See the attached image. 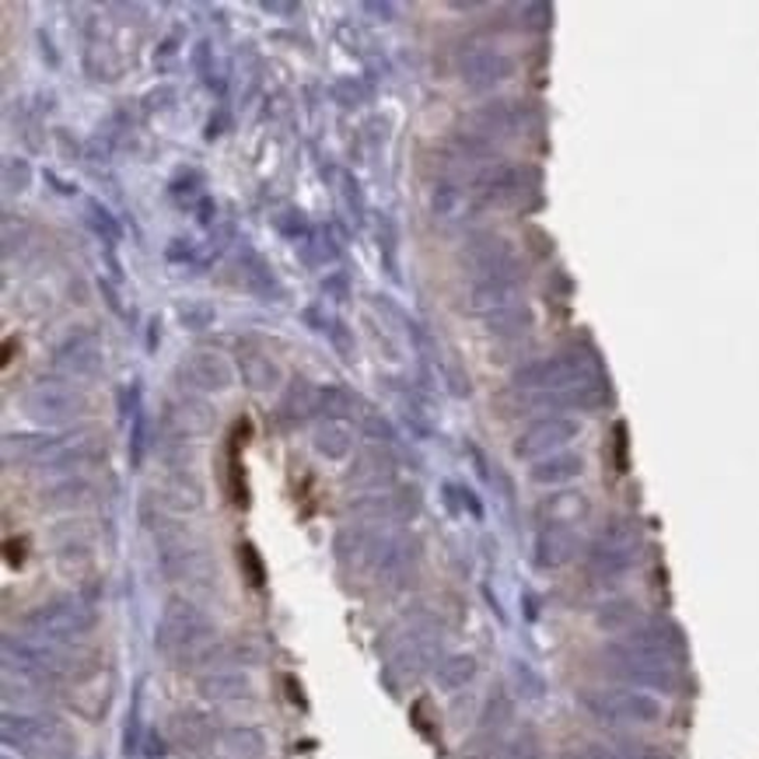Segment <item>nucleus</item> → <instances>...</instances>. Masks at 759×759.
Returning a JSON list of instances; mask_svg holds the SVG:
<instances>
[{
	"instance_id": "nucleus-12",
	"label": "nucleus",
	"mask_w": 759,
	"mask_h": 759,
	"mask_svg": "<svg viewBox=\"0 0 759 759\" xmlns=\"http://www.w3.org/2000/svg\"><path fill=\"white\" fill-rule=\"evenodd\" d=\"M88 221H92V228H95L98 234H106L109 242L120 239V225H116V221H112V214H109L103 204H95V200L88 204Z\"/></svg>"
},
{
	"instance_id": "nucleus-5",
	"label": "nucleus",
	"mask_w": 759,
	"mask_h": 759,
	"mask_svg": "<svg viewBox=\"0 0 759 759\" xmlns=\"http://www.w3.org/2000/svg\"><path fill=\"white\" fill-rule=\"evenodd\" d=\"M575 434H578L575 420H561V417L539 420L535 427H529L526 434H521V442L515 445V451H518V455H543V451H553V448L567 445Z\"/></svg>"
},
{
	"instance_id": "nucleus-10",
	"label": "nucleus",
	"mask_w": 759,
	"mask_h": 759,
	"mask_svg": "<svg viewBox=\"0 0 759 759\" xmlns=\"http://www.w3.org/2000/svg\"><path fill=\"white\" fill-rule=\"evenodd\" d=\"M575 472H581V462H575V459H553V462L535 466V469H532V480L550 483V480H567V477H575Z\"/></svg>"
},
{
	"instance_id": "nucleus-6",
	"label": "nucleus",
	"mask_w": 759,
	"mask_h": 759,
	"mask_svg": "<svg viewBox=\"0 0 759 759\" xmlns=\"http://www.w3.org/2000/svg\"><path fill=\"white\" fill-rule=\"evenodd\" d=\"M511 298H515V277H511V274L486 277V280H472L469 298H466V309H469L472 315L501 312L504 305H511Z\"/></svg>"
},
{
	"instance_id": "nucleus-15",
	"label": "nucleus",
	"mask_w": 759,
	"mask_h": 759,
	"mask_svg": "<svg viewBox=\"0 0 759 759\" xmlns=\"http://www.w3.org/2000/svg\"><path fill=\"white\" fill-rule=\"evenodd\" d=\"M329 336H333V344H336V350H340V353H344V358H350V353H353V340H350V336L344 333V326H340V323H336V326L329 329Z\"/></svg>"
},
{
	"instance_id": "nucleus-3",
	"label": "nucleus",
	"mask_w": 759,
	"mask_h": 759,
	"mask_svg": "<svg viewBox=\"0 0 759 759\" xmlns=\"http://www.w3.org/2000/svg\"><path fill=\"white\" fill-rule=\"evenodd\" d=\"M57 364L71 378H95L98 371L106 368V358H103V347H98L92 333H74L71 340L57 350Z\"/></svg>"
},
{
	"instance_id": "nucleus-13",
	"label": "nucleus",
	"mask_w": 759,
	"mask_h": 759,
	"mask_svg": "<svg viewBox=\"0 0 759 759\" xmlns=\"http://www.w3.org/2000/svg\"><path fill=\"white\" fill-rule=\"evenodd\" d=\"M459 204H462V193L455 190V185H437L434 190V214L437 217H455L459 214Z\"/></svg>"
},
{
	"instance_id": "nucleus-14",
	"label": "nucleus",
	"mask_w": 759,
	"mask_h": 759,
	"mask_svg": "<svg viewBox=\"0 0 759 759\" xmlns=\"http://www.w3.org/2000/svg\"><path fill=\"white\" fill-rule=\"evenodd\" d=\"M179 315L190 329H204V326L214 323V309H207V305H182Z\"/></svg>"
},
{
	"instance_id": "nucleus-9",
	"label": "nucleus",
	"mask_w": 759,
	"mask_h": 759,
	"mask_svg": "<svg viewBox=\"0 0 759 759\" xmlns=\"http://www.w3.org/2000/svg\"><path fill=\"white\" fill-rule=\"evenodd\" d=\"M242 378L256 393H266L280 382V368L269 358H263V353H242Z\"/></svg>"
},
{
	"instance_id": "nucleus-7",
	"label": "nucleus",
	"mask_w": 759,
	"mask_h": 759,
	"mask_svg": "<svg viewBox=\"0 0 759 759\" xmlns=\"http://www.w3.org/2000/svg\"><path fill=\"white\" fill-rule=\"evenodd\" d=\"M168 424L179 437H193V434H207L214 427V410L204 399H179L168 407Z\"/></svg>"
},
{
	"instance_id": "nucleus-4",
	"label": "nucleus",
	"mask_w": 759,
	"mask_h": 759,
	"mask_svg": "<svg viewBox=\"0 0 759 759\" xmlns=\"http://www.w3.org/2000/svg\"><path fill=\"white\" fill-rule=\"evenodd\" d=\"M508 71H511L508 57L494 53V49H469V53L462 57V81L472 92L494 88L497 81L508 77Z\"/></svg>"
},
{
	"instance_id": "nucleus-8",
	"label": "nucleus",
	"mask_w": 759,
	"mask_h": 759,
	"mask_svg": "<svg viewBox=\"0 0 759 759\" xmlns=\"http://www.w3.org/2000/svg\"><path fill=\"white\" fill-rule=\"evenodd\" d=\"M353 445V434L340 420H326L323 427L315 431V448L326 455V459H347Z\"/></svg>"
},
{
	"instance_id": "nucleus-11",
	"label": "nucleus",
	"mask_w": 759,
	"mask_h": 759,
	"mask_svg": "<svg viewBox=\"0 0 759 759\" xmlns=\"http://www.w3.org/2000/svg\"><path fill=\"white\" fill-rule=\"evenodd\" d=\"M361 434L371 437V442H385V445H389L393 437H396V431H393L389 420L378 417V413H371V410L361 413Z\"/></svg>"
},
{
	"instance_id": "nucleus-2",
	"label": "nucleus",
	"mask_w": 759,
	"mask_h": 759,
	"mask_svg": "<svg viewBox=\"0 0 759 759\" xmlns=\"http://www.w3.org/2000/svg\"><path fill=\"white\" fill-rule=\"evenodd\" d=\"M176 375L196 393H221L231 385V364L214 350H193L190 358L179 361Z\"/></svg>"
},
{
	"instance_id": "nucleus-16",
	"label": "nucleus",
	"mask_w": 759,
	"mask_h": 759,
	"mask_svg": "<svg viewBox=\"0 0 759 759\" xmlns=\"http://www.w3.org/2000/svg\"><path fill=\"white\" fill-rule=\"evenodd\" d=\"M326 291H336V301H344V294H347V280H344V274L329 277V280H326Z\"/></svg>"
},
{
	"instance_id": "nucleus-1",
	"label": "nucleus",
	"mask_w": 759,
	"mask_h": 759,
	"mask_svg": "<svg viewBox=\"0 0 759 759\" xmlns=\"http://www.w3.org/2000/svg\"><path fill=\"white\" fill-rule=\"evenodd\" d=\"M22 407H25V417L32 420V424L63 427V424L81 420L84 413H92V399L67 382H39L25 393Z\"/></svg>"
}]
</instances>
